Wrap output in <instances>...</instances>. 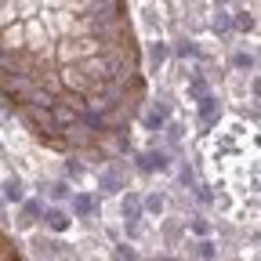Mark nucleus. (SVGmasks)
<instances>
[{
    "mask_svg": "<svg viewBox=\"0 0 261 261\" xmlns=\"http://www.w3.org/2000/svg\"><path fill=\"white\" fill-rule=\"evenodd\" d=\"M178 55H196V44H192V40H181V44H178Z\"/></svg>",
    "mask_w": 261,
    "mask_h": 261,
    "instance_id": "obj_23",
    "label": "nucleus"
},
{
    "mask_svg": "<svg viewBox=\"0 0 261 261\" xmlns=\"http://www.w3.org/2000/svg\"><path fill=\"white\" fill-rule=\"evenodd\" d=\"M58 80H62V91H73V94H87V91H91V84H87V76L80 73L76 62H65L62 69H58Z\"/></svg>",
    "mask_w": 261,
    "mask_h": 261,
    "instance_id": "obj_5",
    "label": "nucleus"
},
{
    "mask_svg": "<svg viewBox=\"0 0 261 261\" xmlns=\"http://www.w3.org/2000/svg\"><path fill=\"white\" fill-rule=\"evenodd\" d=\"M214 4H225V0H214Z\"/></svg>",
    "mask_w": 261,
    "mask_h": 261,
    "instance_id": "obj_26",
    "label": "nucleus"
},
{
    "mask_svg": "<svg viewBox=\"0 0 261 261\" xmlns=\"http://www.w3.org/2000/svg\"><path fill=\"white\" fill-rule=\"evenodd\" d=\"M102 192H120V178H116L113 171L102 174Z\"/></svg>",
    "mask_w": 261,
    "mask_h": 261,
    "instance_id": "obj_16",
    "label": "nucleus"
},
{
    "mask_svg": "<svg viewBox=\"0 0 261 261\" xmlns=\"http://www.w3.org/2000/svg\"><path fill=\"white\" fill-rule=\"evenodd\" d=\"M138 167H142V171H167V167H171V156H167V152H145V156L138 160Z\"/></svg>",
    "mask_w": 261,
    "mask_h": 261,
    "instance_id": "obj_8",
    "label": "nucleus"
},
{
    "mask_svg": "<svg viewBox=\"0 0 261 261\" xmlns=\"http://www.w3.org/2000/svg\"><path fill=\"white\" fill-rule=\"evenodd\" d=\"M65 192H69V189H65L62 181H55V185H51V196H55V200H65Z\"/></svg>",
    "mask_w": 261,
    "mask_h": 261,
    "instance_id": "obj_22",
    "label": "nucleus"
},
{
    "mask_svg": "<svg viewBox=\"0 0 261 261\" xmlns=\"http://www.w3.org/2000/svg\"><path fill=\"white\" fill-rule=\"evenodd\" d=\"M123 218L127 221H138L142 218V203L135 200V196H127V200H123Z\"/></svg>",
    "mask_w": 261,
    "mask_h": 261,
    "instance_id": "obj_13",
    "label": "nucleus"
},
{
    "mask_svg": "<svg viewBox=\"0 0 261 261\" xmlns=\"http://www.w3.org/2000/svg\"><path fill=\"white\" fill-rule=\"evenodd\" d=\"M102 51V44H98V37H91V33H84V37H65L58 47H55V58L65 65V62H80L87 55H98Z\"/></svg>",
    "mask_w": 261,
    "mask_h": 261,
    "instance_id": "obj_2",
    "label": "nucleus"
},
{
    "mask_svg": "<svg viewBox=\"0 0 261 261\" xmlns=\"http://www.w3.org/2000/svg\"><path fill=\"white\" fill-rule=\"evenodd\" d=\"M0 189H4V200H8V203H22V200H25V185H22V178H8Z\"/></svg>",
    "mask_w": 261,
    "mask_h": 261,
    "instance_id": "obj_10",
    "label": "nucleus"
},
{
    "mask_svg": "<svg viewBox=\"0 0 261 261\" xmlns=\"http://www.w3.org/2000/svg\"><path fill=\"white\" fill-rule=\"evenodd\" d=\"M0 47L4 51H22V22H8L0 33Z\"/></svg>",
    "mask_w": 261,
    "mask_h": 261,
    "instance_id": "obj_7",
    "label": "nucleus"
},
{
    "mask_svg": "<svg viewBox=\"0 0 261 261\" xmlns=\"http://www.w3.org/2000/svg\"><path fill=\"white\" fill-rule=\"evenodd\" d=\"M196 254H200V261H214V243H200Z\"/></svg>",
    "mask_w": 261,
    "mask_h": 261,
    "instance_id": "obj_21",
    "label": "nucleus"
},
{
    "mask_svg": "<svg viewBox=\"0 0 261 261\" xmlns=\"http://www.w3.org/2000/svg\"><path fill=\"white\" fill-rule=\"evenodd\" d=\"M44 44H47V33H44V25L40 22H22V51H29V55H40L44 51Z\"/></svg>",
    "mask_w": 261,
    "mask_h": 261,
    "instance_id": "obj_6",
    "label": "nucleus"
},
{
    "mask_svg": "<svg viewBox=\"0 0 261 261\" xmlns=\"http://www.w3.org/2000/svg\"><path fill=\"white\" fill-rule=\"evenodd\" d=\"M232 65H236V69H254V58H250V55H243V51H240V55H236V58H232Z\"/></svg>",
    "mask_w": 261,
    "mask_h": 261,
    "instance_id": "obj_19",
    "label": "nucleus"
},
{
    "mask_svg": "<svg viewBox=\"0 0 261 261\" xmlns=\"http://www.w3.org/2000/svg\"><path fill=\"white\" fill-rule=\"evenodd\" d=\"M73 211L80 218H87V214H94V200H91V196H73Z\"/></svg>",
    "mask_w": 261,
    "mask_h": 261,
    "instance_id": "obj_12",
    "label": "nucleus"
},
{
    "mask_svg": "<svg viewBox=\"0 0 261 261\" xmlns=\"http://www.w3.org/2000/svg\"><path fill=\"white\" fill-rule=\"evenodd\" d=\"M163 58H167V44H149V62L160 65Z\"/></svg>",
    "mask_w": 261,
    "mask_h": 261,
    "instance_id": "obj_15",
    "label": "nucleus"
},
{
    "mask_svg": "<svg viewBox=\"0 0 261 261\" xmlns=\"http://www.w3.org/2000/svg\"><path fill=\"white\" fill-rule=\"evenodd\" d=\"M44 214V207L40 203H25L22 207V218H18V228H29V225H37V218Z\"/></svg>",
    "mask_w": 261,
    "mask_h": 261,
    "instance_id": "obj_11",
    "label": "nucleus"
},
{
    "mask_svg": "<svg viewBox=\"0 0 261 261\" xmlns=\"http://www.w3.org/2000/svg\"><path fill=\"white\" fill-rule=\"evenodd\" d=\"M156 261H174V257H156Z\"/></svg>",
    "mask_w": 261,
    "mask_h": 261,
    "instance_id": "obj_24",
    "label": "nucleus"
},
{
    "mask_svg": "<svg viewBox=\"0 0 261 261\" xmlns=\"http://www.w3.org/2000/svg\"><path fill=\"white\" fill-rule=\"evenodd\" d=\"M18 113H22V120H25V127L33 130L37 138H58V127H55V116H51V106H33V102H22L18 106Z\"/></svg>",
    "mask_w": 261,
    "mask_h": 261,
    "instance_id": "obj_1",
    "label": "nucleus"
},
{
    "mask_svg": "<svg viewBox=\"0 0 261 261\" xmlns=\"http://www.w3.org/2000/svg\"><path fill=\"white\" fill-rule=\"evenodd\" d=\"M236 29L250 33V29H254V15H250V11H240V15H236Z\"/></svg>",
    "mask_w": 261,
    "mask_h": 261,
    "instance_id": "obj_17",
    "label": "nucleus"
},
{
    "mask_svg": "<svg viewBox=\"0 0 261 261\" xmlns=\"http://www.w3.org/2000/svg\"><path fill=\"white\" fill-rule=\"evenodd\" d=\"M44 225L51 228V232H65V228H69V214L58 211V207H51V211L44 214Z\"/></svg>",
    "mask_w": 261,
    "mask_h": 261,
    "instance_id": "obj_9",
    "label": "nucleus"
},
{
    "mask_svg": "<svg viewBox=\"0 0 261 261\" xmlns=\"http://www.w3.org/2000/svg\"><path fill=\"white\" fill-rule=\"evenodd\" d=\"M145 211H149V214H163V196H149V200H145Z\"/></svg>",
    "mask_w": 261,
    "mask_h": 261,
    "instance_id": "obj_18",
    "label": "nucleus"
},
{
    "mask_svg": "<svg viewBox=\"0 0 261 261\" xmlns=\"http://www.w3.org/2000/svg\"><path fill=\"white\" fill-rule=\"evenodd\" d=\"M98 138H102V135H98V130H91L84 120H80V123H69V127H62V142L69 145V149H94Z\"/></svg>",
    "mask_w": 261,
    "mask_h": 261,
    "instance_id": "obj_4",
    "label": "nucleus"
},
{
    "mask_svg": "<svg viewBox=\"0 0 261 261\" xmlns=\"http://www.w3.org/2000/svg\"><path fill=\"white\" fill-rule=\"evenodd\" d=\"M76 65H80V73L87 76V84H91V87H94V84H113V65H109V58H106L102 51L80 58Z\"/></svg>",
    "mask_w": 261,
    "mask_h": 261,
    "instance_id": "obj_3",
    "label": "nucleus"
},
{
    "mask_svg": "<svg viewBox=\"0 0 261 261\" xmlns=\"http://www.w3.org/2000/svg\"><path fill=\"white\" fill-rule=\"evenodd\" d=\"M163 116H167V109H160V113H152V116L145 120V127H149V130H156V127L163 123Z\"/></svg>",
    "mask_w": 261,
    "mask_h": 261,
    "instance_id": "obj_20",
    "label": "nucleus"
},
{
    "mask_svg": "<svg viewBox=\"0 0 261 261\" xmlns=\"http://www.w3.org/2000/svg\"><path fill=\"white\" fill-rule=\"evenodd\" d=\"M0 261H8V257H0Z\"/></svg>",
    "mask_w": 261,
    "mask_h": 261,
    "instance_id": "obj_27",
    "label": "nucleus"
},
{
    "mask_svg": "<svg viewBox=\"0 0 261 261\" xmlns=\"http://www.w3.org/2000/svg\"><path fill=\"white\" fill-rule=\"evenodd\" d=\"M200 113H203V120H207V123L214 120V113H218V102H214L211 94H203V98H200Z\"/></svg>",
    "mask_w": 261,
    "mask_h": 261,
    "instance_id": "obj_14",
    "label": "nucleus"
},
{
    "mask_svg": "<svg viewBox=\"0 0 261 261\" xmlns=\"http://www.w3.org/2000/svg\"><path fill=\"white\" fill-rule=\"evenodd\" d=\"M4 4H8V0H0V8H4Z\"/></svg>",
    "mask_w": 261,
    "mask_h": 261,
    "instance_id": "obj_25",
    "label": "nucleus"
}]
</instances>
